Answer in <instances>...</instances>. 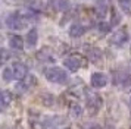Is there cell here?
Wrapping results in <instances>:
<instances>
[{
  "label": "cell",
  "instance_id": "cell-4",
  "mask_svg": "<svg viewBox=\"0 0 131 129\" xmlns=\"http://www.w3.org/2000/svg\"><path fill=\"white\" fill-rule=\"evenodd\" d=\"M113 84L121 89L131 88V73L127 70H115L113 72Z\"/></svg>",
  "mask_w": 131,
  "mask_h": 129
},
{
  "label": "cell",
  "instance_id": "cell-24",
  "mask_svg": "<svg viewBox=\"0 0 131 129\" xmlns=\"http://www.w3.org/2000/svg\"><path fill=\"white\" fill-rule=\"evenodd\" d=\"M7 59H9V51L7 50H2L0 51V63H5Z\"/></svg>",
  "mask_w": 131,
  "mask_h": 129
},
{
  "label": "cell",
  "instance_id": "cell-7",
  "mask_svg": "<svg viewBox=\"0 0 131 129\" xmlns=\"http://www.w3.org/2000/svg\"><path fill=\"white\" fill-rule=\"evenodd\" d=\"M109 43L115 47H122L124 44L128 43V32L125 28H121L118 31H115L112 34V37L109 38Z\"/></svg>",
  "mask_w": 131,
  "mask_h": 129
},
{
  "label": "cell",
  "instance_id": "cell-6",
  "mask_svg": "<svg viewBox=\"0 0 131 129\" xmlns=\"http://www.w3.org/2000/svg\"><path fill=\"white\" fill-rule=\"evenodd\" d=\"M36 85H37V78L34 75H30V73H28L25 78H22V79L16 84L15 89H16L19 94H25V93H30Z\"/></svg>",
  "mask_w": 131,
  "mask_h": 129
},
{
  "label": "cell",
  "instance_id": "cell-12",
  "mask_svg": "<svg viewBox=\"0 0 131 129\" xmlns=\"http://www.w3.org/2000/svg\"><path fill=\"white\" fill-rule=\"evenodd\" d=\"M7 44L12 50H16V51H21L24 50V46H25V41L21 35H9L7 38Z\"/></svg>",
  "mask_w": 131,
  "mask_h": 129
},
{
  "label": "cell",
  "instance_id": "cell-10",
  "mask_svg": "<svg viewBox=\"0 0 131 129\" xmlns=\"http://www.w3.org/2000/svg\"><path fill=\"white\" fill-rule=\"evenodd\" d=\"M37 59H38V62H41V63H53L56 57H54V53L52 51V48H49V47H43L38 50L37 53Z\"/></svg>",
  "mask_w": 131,
  "mask_h": 129
},
{
  "label": "cell",
  "instance_id": "cell-11",
  "mask_svg": "<svg viewBox=\"0 0 131 129\" xmlns=\"http://www.w3.org/2000/svg\"><path fill=\"white\" fill-rule=\"evenodd\" d=\"M13 101V94L9 89H2L0 91V110H6L7 107H10Z\"/></svg>",
  "mask_w": 131,
  "mask_h": 129
},
{
  "label": "cell",
  "instance_id": "cell-9",
  "mask_svg": "<svg viewBox=\"0 0 131 129\" xmlns=\"http://www.w3.org/2000/svg\"><path fill=\"white\" fill-rule=\"evenodd\" d=\"M90 84L93 88H105L107 85V75L103 72H94L90 76Z\"/></svg>",
  "mask_w": 131,
  "mask_h": 129
},
{
  "label": "cell",
  "instance_id": "cell-23",
  "mask_svg": "<svg viewBox=\"0 0 131 129\" xmlns=\"http://www.w3.org/2000/svg\"><path fill=\"white\" fill-rule=\"evenodd\" d=\"M111 29H112V27H111L109 22H100L99 23V31H100L102 34H107Z\"/></svg>",
  "mask_w": 131,
  "mask_h": 129
},
{
  "label": "cell",
  "instance_id": "cell-15",
  "mask_svg": "<svg viewBox=\"0 0 131 129\" xmlns=\"http://www.w3.org/2000/svg\"><path fill=\"white\" fill-rule=\"evenodd\" d=\"M87 57L93 62V63H99L102 59H103V53H102L100 48H97V47H87Z\"/></svg>",
  "mask_w": 131,
  "mask_h": 129
},
{
  "label": "cell",
  "instance_id": "cell-27",
  "mask_svg": "<svg viewBox=\"0 0 131 129\" xmlns=\"http://www.w3.org/2000/svg\"><path fill=\"white\" fill-rule=\"evenodd\" d=\"M0 27H2V21H0Z\"/></svg>",
  "mask_w": 131,
  "mask_h": 129
},
{
  "label": "cell",
  "instance_id": "cell-13",
  "mask_svg": "<svg viewBox=\"0 0 131 129\" xmlns=\"http://www.w3.org/2000/svg\"><path fill=\"white\" fill-rule=\"evenodd\" d=\"M87 27L85 25H83V23L80 22H74L69 27V35H71L72 38H80V37H83L85 32H87Z\"/></svg>",
  "mask_w": 131,
  "mask_h": 129
},
{
  "label": "cell",
  "instance_id": "cell-22",
  "mask_svg": "<svg viewBox=\"0 0 131 129\" xmlns=\"http://www.w3.org/2000/svg\"><path fill=\"white\" fill-rule=\"evenodd\" d=\"M119 21H121V16H119V13L115 9H111V27H115V25H118Z\"/></svg>",
  "mask_w": 131,
  "mask_h": 129
},
{
  "label": "cell",
  "instance_id": "cell-25",
  "mask_svg": "<svg viewBox=\"0 0 131 129\" xmlns=\"http://www.w3.org/2000/svg\"><path fill=\"white\" fill-rule=\"evenodd\" d=\"M106 129H115V128H113V126H107Z\"/></svg>",
  "mask_w": 131,
  "mask_h": 129
},
{
  "label": "cell",
  "instance_id": "cell-2",
  "mask_svg": "<svg viewBox=\"0 0 131 129\" xmlns=\"http://www.w3.org/2000/svg\"><path fill=\"white\" fill-rule=\"evenodd\" d=\"M5 23H6V27L9 29H12V31H21V29H24L27 27V18L22 15V12L19 10H15L12 13H9L5 19Z\"/></svg>",
  "mask_w": 131,
  "mask_h": 129
},
{
  "label": "cell",
  "instance_id": "cell-21",
  "mask_svg": "<svg viewBox=\"0 0 131 129\" xmlns=\"http://www.w3.org/2000/svg\"><path fill=\"white\" fill-rule=\"evenodd\" d=\"M2 78H3V81H6V82L13 81V73H12L10 66H7V68L3 69V72H2Z\"/></svg>",
  "mask_w": 131,
  "mask_h": 129
},
{
  "label": "cell",
  "instance_id": "cell-17",
  "mask_svg": "<svg viewBox=\"0 0 131 129\" xmlns=\"http://www.w3.org/2000/svg\"><path fill=\"white\" fill-rule=\"evenodd\" d=\"M50 7L56 12H65L69 9L68 0H50Z\"/></svg>",
  "mask_w": 131,
  "mask_h": 129
},
{
  "label": "cell",
  "instance_id": "cell-5",
  "mask_svg": "<svg viewBox=\"0 0 131 129\" xmlns=\"http://www.w3.org/2000/svg\"><path fill=\"white\" fill-rule=\"evenodd\" d=\"M83 63H84V57L78 53H74V54H69L68 57H65L63 60V66H65L68 70L71 72H77L83 68Z\"/></svg>",
  "mask_w": 131,
  "mask_h": 129
},
{
  "label": "cell",
  "instance_id": "cell-14",
  "mask_svg": "<svg viewBox=\"0 0 131 129\" xmlns=\"http://www.w3.org/2000/svg\"><path fill=\"white\" fill-rule=\"evenodd\" d=\"M62 117L58 116H50V117H44L41 120V129H56L60 125Z\"/></svg>",
  "mask_w": 131,
  "mask_h": 129
},
{
  "label": "cell",
  "instance_id": "cell-20",
  "mask_svg": "<svg viewBox=\"0 0 131 129\" xmlns=\"http://www.w3.org/2000/svg\"><path fill=\"white\" fill-rule=\"evenodd\" d=\"M118 2L121 10L127 13V15H131V0H116Z\"/></svg>",
  "mask_w": 131,
  "mask_h": 129
},
{
  "label": "cell",
  "instance_id": "cell-18",
  "mask_svg": "<svg viewBox=\"0 0 131 129\" xmlns=\"http://www.w3.org/2000/svg\"><path fill=\"white\" fill-rule=\"evenodd\" d=\"M96 15L97 16H100V18H105L106 16V13H107V3H106V0H96Z\"/></svg>",
  "mask_w": 131,
  "mask_h": 129
},
{
  "label": "cell",
  "instance_id": "cell-26",
  "mask_svg": "<svg viewBox=\"0 0 131 129\" xmlns=\"http://www.w3.org/2000/svg\"><path fill=\"white\" fill-rule=\"evenodd\" d=\"M62 129H72V128H69V126H65V128H62Z\"/></svg>",
  "mask_w": 131,
  "mask_h": 129
},
{
  "label": "cell",
  "instance_id": "cell-16",
  "mask_svg": "<svg viewBox=\"0 0 131 129\" xmlns=\"http://www.w3.org/2000/svg\"><path fill=\"white\" fill-rule=\"evenodd\" d=\"M37 43H38V31H37V28H31L25 35V44L30 48H32L37 46Z\"/></svg>",
  "mask_w": 131,
  "mask_h": 129
},
{
  "label": "cell",
  "instance_id": "cell-8",
  "mask_svg": "<svg viewBox=\"0 0 131 129\" xmlns=\"http://www.w3.org/2000/svg\"><path fill=\"white\" fill-rule=\"evenodd\" d=\"M10 69L13 73V79H18V81H21L22 78L28 75V66L22 62H13L10 64Z\"/></svg>",
  "mask_w": 131,
  "mask_h": 129
},
{
  "label": "cell",
  "instance_id": "cell-1",
  "mask_svg": "<svg viewBox=\"0 0 131 129\" xmlns=\"http://www.w3.org/2000/svg\"><path fill=\"white\" fill-rule=\"evenodd\" d=\"M102 106H103V100L100 94L94 91H85V109L90 116H96L100 111Z\"/></svg>",
  "mask_w": 131,
  "mask_h": 129
},
{
  "label": "cell",
  "instance_id": "cell-3",
  "mask_svg": "<svg viewBox=\"0 0 131 129\" xmlns=\"http://www.w3.org/2000/svg\"><path fill=\"white\" fill-rule=\"evenodd\" d=\"M44 78L52 84H66L68 79H69L68 72L65 69H62V68H58V66L47 68L44 70Z\"/></svg>",
  "mask_w": 131,
  "mask_h": 129
},
{
  "label": "cell",
  "instance_id": "cell-19",
  "mask_svg": "<svg viewBox=\"0 0 131 129\" xmlns=\"http://www.w3.org/2000/svg\"><path fill=\"white\" fill-rule=\"evenodd\" d=\"M69 114L72 119H78V117L83 114V107L78 104V103H72L69 106Z\"/></svg>",
  "mask_w": 131,
  "mask_h": 129
}]
</instances>
